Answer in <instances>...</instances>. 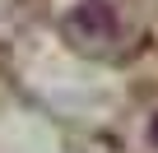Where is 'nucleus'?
<instances>
[{"mask_svg": "<svg viewBox=\"0 0 158 153\" xmlns=\"http://www.w3.org/2000/svg\"><path fill=\"white\" fill-rule=\"evenodd\" d=\"M153 139H158V125H153Z\"/></svg>", "mask_w": 158, "mask_h": 153, "instance_id": "1", "label": "nucleus"}]
</instances>
